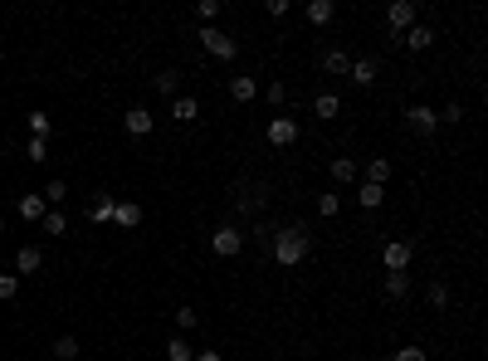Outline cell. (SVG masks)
Segmentation results:
<instances>
[{
	"mask_svg": "<svg viewBox=\"0 0 488 361\" xmlns=\"http://www.w3.org/2000/svg\"><path fill=\"white\" fill-rule=\"evenodd\" d=\"M54 357H59V361H74V357H79V342H74V337H59V342H54Z\"/></svg>",
	"mask_w": 488,
	"mask_h": 361,
	"instance_id": "obj_28",
	"label": "cell"
},
{
	"mask_svg": "<svg viewBox=\"0 0 488 361\" xmlns=\"http://www.w3.org/2000/svg\"><path fill=\"white\" fill-rule=\"evenodd\" d=\"M405 122H410V132H415V137H435L440 112H435V107H425V103H410V107H405Z\"/></svg>",
	"mask_w": 488,
	"mask_h": 361,
	"instance_id": "obj_3",
	"label": "cell"
},
{
	"mask_svg": "<svg viewBox=\"0 0 488 361\" xmlns=\"http://www.w3.org/2000/svg\"><path fill=\"white\" fill-rule=\"evenodd\" d=\"M0 254H5V249H0Z\"/></svg>",
	"mask_w": 488,
	"mask_h": 361,
	"instance_id": "obj_41",
	"label": "cell"
},
{
	"mask_svg": "<svg viewBox=\"0 0 488 361\" xmlns=\"http://www.w3.org/2000/svg\"><path fill=\"white\" fill-rule=\"evenodd\" d=\"M347 79H352L357 88H371V84H376V59H352Z\"/></svg>",
	"mask_w": 488,
	"mask_h": 361,
	"instance_id": "obj_10",
	"label": "cell"
},
{
	"mask_svg": "<svg viewBox=\"0 0 488 361\" xmlns=\"http://www.w3.org/2000/svg\"><path fill=\"white\" fill-rule=\"evenodd\" d=\"M459 117H464V107H459V103H449V107L440 112V122H459Z\"/></svg>",
	"mask_w": 488,
	"mask_h": 361,
	"instance_id": "obj_37",
	"label": "cell"
},
{
	"mask_svg": "<svg viewBox=\"0 0 488 361\" xmlns=\"http://www.w3.org/2000/svg\"><path fill=\"white\" fill-rule=\"evenodd\" d=\"M195 352L191 347H186V337H171V342H166V361H191Z\"/></svg>",
	"mask_w": 488,
	"mask_h": 361,
	"instance_id": "obj_24",
	"label": "cell"
},
{
	"mask_svg": "<svg viewBox=\"0 0 488 361\" xmlns=\"http://www.w3.org/2000/svg\"><path fill=\"white\" fill-rule=\"evenodd\" d=\"M357 200H362V210H376V205L386 200V185H371V180H362V190H357Z\"/></svg>",
	"mask_w": 488,
	"mask_h": 361,
	"instance_id": "obj_17",
	"label": "cell"
},
{
	"mask_svg": "<svg viewBox=\"0 0 488 361\" xmlns=\"http://www.w3.org/2000/svg\"><path fill=\"white\" fill-rule=\"evenodd\" d=\"M176 327H181V332H191V327H195V313H191V308H176Z\"/></svg>",
	"mask_w": 488,
	"mask_h": 361,
	"instance_id": "obj_34",
	"label": "cell"
},
{
	"mask_svg": "<svg viewBox=\"0 0 488 361\" xmlns=\"http://www.w3.org/2000/svg\"><path fill=\"white\" fill-rule=\"evenodd\" d=\"M29 137L49 142V117H44V112H29Z\"/></svg>",
	"mask_w": 488,
	"mask_h": 361,
	"instance_id": "obj_27",
	"label": "cell"
},
{
	"mask_svg": "<svg viewBox=\"0 0 488 361\" xmlns=\"http://www.w3.org/2000/svg\"><path fill=\"white\" fill-rule=\"evenodd\" d=\"M195 10H200V20H215V15H220V0H200Z\"/></svg>",
	"mask_w": 488,
	"mask_h": 361,
	"instance_id": "obj_35",
	"label": "cell"
},
{
	"mask_svg": "<svg viewBox=\"0 0 488 361\" xmlns=\"http://www.w3.org/2000/svg\"><path fill=\"white\" fill-rule=\"evenodd\" d=\"M337 210H342V195H317V215H327V220H332Z\"/></svg>",
	"mask_w": 488,
	"mask_h": 361,
	"instance_id": "obj_29",
	"label": "cell"
},
{
	"mask_svg": "<svg viewBox=\"0 0 488 361\" xmlns=\"http://www.w3.org/2000/svg\"><path fill=\"white\" fill-rule=\"evenodd\" d=\"M274 259L293 269V264H303L308 259V230H298V225H284L279 235H274Z\"/></svg>",
	"mask_w": 488,
	"mask_h": 361,
	"instance_id": "obj_1",
	"label": "cell"
},
{
	"mask_svg": "<svg viewBox=\"0 0 488 361\" xmlns=\"http://www.w3.org/2000/svg\"><path fill=\"white\" fill-rule=\"evenodd\" d=\"M49 157V142H39V137H29V162H44Z\"/></svg>",
	"mask_w": 488,
	"mask_h": 361,
	"instance_id": "obj_33",
	"label": "cell"
},
{
	"mask_svg": "<svg viewBox=\"0 0 488 361\" xmlns=\"http://www.w3.org/2000/svg\"><path fill=\"white\" fill-rule=\"evenodd\" d=\"M44 215H49V210H44V195H20V220L34 225V220H44Z\"/></svg>",
	"mask_w": 488,
	"mask_h": 361,
	"instance_id": "obj_13",
	"label": "cell"
},
{
	"mask_svg": "<svg viewBox=\"0 0 488 361\" xmlns=\"http://www.w3.org/2000/svg\"><path fill=\"white\" fill-rule=\"evenodd\" d=\"M191 361H225V357H220V352H195Z\"/></svg>",
	"mask_w": 488,
	"mask_h": 361,
	"instance_id": "obj_39",
	"label": "cell"
},
{
	"mask_svg": "<svg viewBox=\"0 0 488 361\" xmlns=\"http://www.w3.org/2000/svg\"><path fill=\"white\" fill-rule=\"evenodd\" d=\"M327 171H332V180H337V185H347V180H357V162H352V157H337Z\"/></svg>",
	"mask_w": 488,
	"mask_h": 361,
	"instance_id": "obj_19",
	"label": "cell"
},
{
	"mask_svg": "<svg viewBox=\"0 0 488 361\" xmlns=\"http://www.w3.org/2000/svg\"><path fill=\"white\" fill-rule=\"evenodd\" d=\"M322 69H327V74H347V69H352V54H347V49H327V54H322Z\"/></svg>",
	"mask_w": 488,
	"mask_h": 361,
	"instance_id": "obj_15",
	"label": "cell"
},
{
	"mask_svg": "<svg viewBox=\"0 0 488 361\" xmlns=\"http://www.w3.org/2000/svg\"><path fill=\"white\" fill-rule=\"evenodd\" d=\"M15 293H20V278L15 273H0V303H10Z\"/></svg>",
	"mask_w": 488,
	"mask_h": 361,
	"instance_id": "obj_30",
	"label": "cell"
},
{
	"mask_svg": "<svg viewBox=\"0 0 488 361\" xmlns=\"http://www.w3.org/2000/svg\"><path fill=\"white\" fill-rule=\"evenodd\" d=\"M395 361H425V352H420V347H400V352H395Z\"/></svg>",
	"mask_w": 488,
	"mask_h": 361,
	"instance_id": "obj_36",
	"label": "cell"
},
{
	"mask_svg": "<svg viewBox=\"0 0 488 361\" xmlns=\"http://www.w3.org/2000/svg\"><path fill=\"white\" fill-rule=\"evenodd\" d=\"M425 298H430V308H444V303H449V288H444V283H430Z\"/></svg>",
	"mask_w": 488,
	"mask_h": 361,
	"instance_id": "obj_32",
	"label": "cell"
},
{
	"mask_svg": "<svg viewBox=\"0 0 488 361\" xmlns=\"http://www.w3.org/2000/svg\"><path fill=\"white\" fill-rule=\"evenodd\" d=\"M293 137H298V122H293V117H274V122H269V142H274V147H289Z\"/></svg>",
	"mask_w": 488,
	"mask_h": 361,
	"instance_id": "obj_12",
	"label": "cell"
},
{
	"mask_svg": "<svg viewBox=\"0 0 488 361\" xmlns=\"http://www.w3.org/2000/svg\"><path fill=\"white\" fill-rule=\"evenodd\" d=\"M210 249H215V254H220V259H235V254H239V249H244V235H239V230H235V225H220V230H215V235H210Z\"/></svg>",
	"mask_w": 488,
	"mask_h": 361,
	"instance_id": "obj_4",
	"label": "cell"
},
{
	"mask_svg": "<svg viewBox=\"0 0 488 361\" xmlns=\"http://www.w3.org/2000/svg\"><path fill=\"white\" fill-rule=\"evenodd\" d=\"M0 235H5V225H0Z\"/></svg>",
	"mask_w": 488,
	"mask_h": 361,
	"instance_id": "obj_40",
	"label": "cell"
},
{
	"mask_svg": "<svg viewBox=\"0 0 488 361\" xmlns=\"http://www.w3.org/2000/svg\"><path fill=\"white\" fill-rule=\"evenodd\" d=\"M400 44L420 54V49H430V44H435V29H430V25H410V29L400 34Z\"/></svg>",
	"mask_w": 488,
	"mask_h": 361,
	"instance_id": "obj_9",
	"label": "cell"
},
{
	"mask_svg": "<svg viewBox=\"0 0 488 361\" xmlns=\"http://www.w3.org/2000/svg\"><path fill=\"white\" fill-rule=\"evenodd\" d=\"M112 225L137 230V225H142V205H137V200H117V205H112Z\"/></svg>",
	"mask_w": 488,
	"mask_h": 361,
	"instance_id": "obj_8",
	"label": "cell"
},
{
	"mask_svg": "<svg viewBox=\"0 0 488 361\" xmlns=\"http://www.w3.org/2000/svg\"><path fill=\"white\" fill-rule=\"evenodd\" d=\"M284 98H289V88H284V84H269V103H274V107H279Z\"/></svg>",
	"mask_w": 488,
	"mask_h": 361,
	"instance_id": "obj_38",
	"label": "cell"
},
{
	"mask_svg": "<svg viewBox=\"0 0 488 361\" xmlns=\"http://www.w3.org/2000/svg\"><path fill=\"white\" fill-rule=\"evenodd\" d=\"M152 122H157V117H152L147 107H127V112H122V127H127L132 137H147V132H152Z\"/></svg>",
	"mask_w": 488,
	"mask_h": 361,
	"instance_id": "obj_7",
	"label": "cell"
},
{
	"mask_svg": "<svg viewBox=\"0 0 488 361\" xmlns=\"http://www.w3.org/2000/svg\"><path fill=\"white\" fill-rule=\"evenodd\" d=\"M386 176H390V162L386 157H371V162H367V180H371V185H386Z\"/></svg>",
	"mask_w": 488,
	"mask_h": 361,
	"instance_id": "obj_23",
	"label": "cell"
},
{
	"mask_svg": "<svg viewBox=\"0 0 488 361\" xmlns=\"http://www.w3.org/2000/svg\"><path fill=\"white\" fill-rule=\"evenodd\" d=\"M112 205H117L112 195H98L93 205H88V220H93V225H107V220H112Z\"/></svg>",
	"mask_w": 488,
	"mask_h": 361,
	"instance_id": "obj_20",
	"label": "cell"
},
{
	"mask_svg": "<svg viewBox=\"0 0 488 361\" xmlns=\"http://www.w3.org/2000/svg\"><path fill=\"white\" fill-rule=\"evenodd\" d=\"M332 15H337V5H332V0H312V5H308V20H312V25H327Z\"/></svg>",
	"mask_w": 488,
	"mask_h": 361,
	"instance_id": "obj_22",
	"label": "cell"
},
{
	"mask_svg": "<svg viewBox=\"0 0 488 361\" xmlns=\"http://www.w3.org/2000/svg\"><path fill=\"white\" fill-rule=\"evenodd\" d=\"M39 264H44V254H39L34 244H25V249L15 254V269H20V273H34V269H39Z\"/></svg>",
	"mask_w": 488,
	"mask_h": 361,
	"instance_id": "obj_18",
	"label": "cell"
},
{
	"mask_svg": "<svg viewBox=\"0 0 488 361\" xmlns=\"http://www.w3.org/2000/svg\"><path fill=\"white\" fill-rule=\"evenodd\" d=\"M386 15H390V29H400V34H405L410 25H420V10H415L410 0H395V5H390Z\"/></svg>",
	"mask_w": 488,
	"mask_h": 361,
	"instance_id": "obj_6",
	"label": "cell"
},
{
	"mask_svg": "<svg viewBox=\"0 0 488 361\" xmlns=\"http://www.w3.org/2000/svg\"><path fill=\"white\" fill-rule=\"evenodd\" d=\"M152 84H157V93H166V98H176V88H181V74H176V69H161V74H157Z\"/></svg>",
	"mask_w": 488,
	"mask_h": 361,
	"instance_id": "obj_21",
	"label": "cell"
},
{
	"mask_svg": "<svg viewBox=\"0 0 488 361\" xmlns=\"http://www.w3.org/2000/svg\"><path fill=\"white\" fill-rule=\"evenodd\" d=\"M312 112H317V117H337V112H342V98H337V93H317V98H312Z\"/></svg>",
	"mask_w": 488,
	"mask_h": 361,
	"instance_id": "obj_16",
	"label": "cell"
},
{
	"mask_svg": "<svg viewBox=\"0 0 488 361\" xmlns=\"http://www.w3.org/2000/svg\"><path fill=\"white\" fill-rule=\"evenodd\" d=\"M254 93H259V84H254L249 74H239V79H230V98H235V103H249Z\"/></svg>",
	"mask_w": 488,
	"mask_h": 361,
	"instance_id": "obj_14",
	"label": "cell"
},
{
	"mask_svg": "<svg viewBox=\"0 0 488 361\" xmlns=\"http://www.w3.org/2000/svg\"><path fill=\"white\" fill-rule=\"evenodd\" d=\"M381 264H386V273H405L410 269V244L405 239H390L386 249H381Z\"/></svg>",
	"mask_w": 488,
	"mask_h": 361,
	"instance_id": "obj_5",
	"label": "cell"
},
{
	"mask_svg": "<svg viewBox=\"0 0 488 361\" xmlns=\"http://www.w3.org/2000/svg\"><path fill=\"white\" fill-rule=\"evenodd\" d=\"M200 44H205V54H210V59H235V54H239V44H235L225 29H215V25H205V29H200Z\"/></svg>",
	"mask_w": 488,
	"mask_h": 361,
	"instance_id": "obj_2",
	"label": "cell"
},
{
	"mask_svg": "<svg viewBox=\"0 0 488 361\" xmlns=\"http://www.w3.org/2000/svg\"><path fill=\"white\" fill-rule=\"evenodd\" d=\"M386 293L390 298H405V293H410V278H405V273H386Z\"/></svg>",
	"mask_w": 488,
	"mask_h": 361,
	"instance_id": "obj_26",
	"label": "cell"
},
{
	"mask_svg": "<svg viewBox=\"0 0 488 361\" xmlns=\"http://www.w3.org/2000/svg\"><path fill=\"white\" fill-rule=\"evenodd\" d=\"M39 195H44V205H59V200H69V185H64V180H49Z\"/></svg>",
	"mask_w": 488,
	"mask_h": 361,
	"instance_id": "obj_25",
	"label": "cell"
},
{
	"mask_svg": "<svg viewBox=\"0 0 488 361\" xmlns=\"http://www.w3.org/2000/svg\"><path fill=\"white\" fill-rule=\"evenodd\" d=\"M44 230H49V235H64V230H69V220H64L59 210H49V215H44Z\"/></svg>",
	"mask_w": 488,
	"mask_h": 361,
	"instance_id": "obj_31",
	"label": "cell"
},
{
	"mask_svg": "<svg viewBox=\"0 0 488 361\" xmlns=\"http://www.w3.org/2000/svg\"><path fill=\"white\" fill-rule=\"evenodd\" d=\"M171 117H176V122H195V117H200V103H195L191 93H176V98H171Z\"/></svg>",
	"mask_w": 488,
	"mask_h": 361,
	"instance_id": "obj_11",
	"label": "cell"
}]
</instances>
